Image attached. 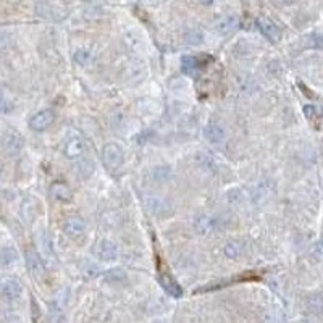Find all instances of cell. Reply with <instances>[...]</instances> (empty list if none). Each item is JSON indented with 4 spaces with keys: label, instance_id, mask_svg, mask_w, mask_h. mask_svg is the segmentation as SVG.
<instances>
[{
    "label": "cell",
    "instance_id": "cell-7",
    "mask_svg": "<svg viewBox=\"0 0 323 323\" xmlns=\"http://www.w3.org/2000/svg\"><path fill=\"white\" fill-rule=\"evenodd\" d=\"M204 138L208 142H212V144H220V142H223L226 139V129L223 125H220V123L210 121L204 128Z\"/></svg>",
    "mask_w": 323,
    "mask_h": 323
},
{
    "label": "cell",
    "instance_id": "cell-20",
    "mask_svg": "<svg viewBox=\"0 0 323 323\" xmlns=\"http://www.w3.org/2000/svg\"><path fill=\"white\" fill-rule=\"evenodd\" d=\"M15 109V103L7 97L5 89L0 86V113H10Z\"/></svg>",
    "mask_w": 323,
    "mask_h": 323
},
{
    "label": "cell",
    "instance_id": "cell-13",
    "mask_svg": "<svg viewBox=\"0 0 323 323\" xmlns=\"http://www.w3.org/2000/svg\"><path fill=\"white\" fill-rule=\"evenodd\" d=\"M16 260H18V252L12 246H4V248L0 249V265L8 267V265L15 263Z\"/></svg>",
    "mask_w": 323,
    "mask_h": 323
},
{
    "label": "cell",
    "instance_id": "cell-18",
    "mask_svg": "<svg viewBox=\"0 0 323 323\" xmlns=\"http://www.w3.org/2000/svg\"><path fill=\"white\" fill-rule=\"evenodd\" d=\"M146 204L149 205L150 210L155 212V213H162V208H167V210H168V204L162 197H155V196L147 197L146 199Z\"/></svg>",
    "mask_w": 323,
    "mask_h": 323
},
{
    "label": "cell",
    "instance_id": "cell-10",
    "mask_svg": "<svg viewBox=\"0 0 323 323\" xmlns=\"http://www.w3.org/2000/svg\"><path fill=\"white\" fill-rule=\"evenodd\" d=\"M158 283H160V286L164 288V291L168 294V296H172L175 299L183 296L181 286H179V284L172 277H168V275H160V277H158Z\"/></svg>",
    "mask_w": 323,
    "mask_h": 323
},
{
    "label": "cell",
    "instance_id": "cell-2",
    "mask_svg": "<svg viewBox=\"0 0 323 323\" xmlns=\"http://www.w3.org/2000/svg\"><path fill=\"white\" fill-rule=\"evenodd\" d=\"M84 150H86V144H84L83 138L78 134H70L63 144V155L68 160H76L83 157Z\"/></svg>",
    "mask_w": 323,
    "mask_h": 323
},
{
    "label": "cell",
    "instance_id": "cell-16",
    "mask_svg": "<svg viewBox=\"0 0 323 323\" xmlns=\"http://www.w3.org/2000/svg\"><path fill=\"white\" fill-rule=\"evenodd\" d=\"M236 26H237V18L234 15H228L217 24V30L220 34H230Z\"/></svg>",
    "mask_w": 323,
    "mask_h": 323
},
{
    "label": "cell",
    "instance_id": "cell-11",
    "mask_svg": "<svg viewBox=\"0 0 323 323\" xmlns=\"http://www.w3.org/2000/svg\"><path fill=\"white\" fill-rule=\"evenodd\" d=\"M65 231L70 236H81L86 231V222L83 220L81 217H70L68 220L65 222Z\"/></svg>",
    "mask_w": 323,
    "mask_h": 323
},
{
    "label": "cell",
    "instance_id": "cell-25",
    "mask_svg": "<svg viewBox=\"0 0 323 323\" xmlns=\"http://www.w3.org/2000/svg\"><path fill=\"white\" fill-rule=\"evenodd\" d=\"M304 113H306V117L309 120L315 118V109H313L312 105H306V107H304Z\"/></svg>",
    "mask_w": 323,
    "mask_h": 323
},
{
    "label": "cell",
    "instance_id": "cell-12",
    "mask_svg": "<svg viewBox=\"0 0 323 323\" xmlns=\"http://www.w3.org/2000/svg\"><path fill=\"white\" fill-rule=\"evenodd\" d=\"M50 194L53 199H57V201H70L71 199V191L70 187L63 184V183H55L52 184L50 187Z\"/></svg>",
    "mask_w": 323,
    "mask_h": 323
},
{
    "label": "cell",
    "instance_id": "cell-8",
    "mask_svg": "<svg viewBox=\"0 0 323 323\" xmlns=\"http://www.w3.org/2000/svg\"><path fill=\"white\" fill-rule=\"evenodd\" d=\"M257 28L268 41L277 42L280 39V36H281L280 28L275 24L272 20H268V18H259V20H257Z\"/></svg>",
    "mask_w": 323,
    "mask_h": 323
},
{
    "label": "cell",
    "instance_id": "cell-14",
    "mask_svg": "<svg viewBox=\"0 0 323 323\" xmlns=\"http://www.w3.org/2000/svg\"><path fill=\"white\" fill-rule=\"evenodd\" d=\"M181 68L187 76H196L199 73V60L193 55H186L181 60Z\"/></svg>",
    "mask_w": 323,
    "mask_h": 323
},
{
    "label": "cell",
    "instance_id": "cell-26",
    "mask_svg": "<svg viewBox=\"0 0 323 323\" xmlns=\"http://www.w3.org/2000/svg\"><path fill=\"white\" fill-rule=\"evenodd\" d=\"M8 37H10V36H8L7 33L0 31V49H4V47L8 44Z\"/></svg>",
    "mask_w": 323,
    "mask_h": 323
},
{
    "label": "cell",
    "instance_id": "cell-15",
    "mask_svg": "<svg viewBox=\"0 0 323 323\" xmlns=\"http://www.w3.org/2000/svg\"><path fill=\"white\" fill-rule=\"evenodd\" d=\"M223 251L228 259H237L244 254V246L239 241H230V243H226Z\"/></svg>",
    "mask_w": 323,
    "mask_h": 323
},
{
    "label": "cell",
    "instance_id": "cell-21",
    "mask_svg": "<svg viewBox=\"0 0 323 323\" xmlns=\"http://www.w3.org/2000/svg\"><path fill=\"white\" fill-rule=\"evenodd\" d=\"M92 59H94V55L88 49H79L74 52V62L79 65H89L92 62Z\"/></svg>",
    "mask_w": 323,
    "mask_h": 323
},
{
    "label": "cell",
    "instance_id": "cell-17",
    "mask_svg": "<svg viewBox=\"0 0 323 323\" xmlns=\"http://www.w3.org/2000/svg\"><path fill=\"white\" fill-rule=\"evenodd\" d=\"M194 226H196V230L199 231V233H202V234H205V233H210L212 230H213V226H215V220L212 217H199V218H196V223H194Z\"/></svg>",
    "mask_w": 323,
    "mask_h": 323
},
{
    "label": "cell",
    "instance_id": "cell-6",
    "mask_svg": "<svg viewBox=\"0 0 323 323\" xmlns=\"http://www.w3.org/2000/svg\"><path fill=\"white\" fill-rule=\"evenodd\" d=\"M53 120H55V113L52 110H49V109L41 110V112L34 113V115L31 117L30 128L34 129V131H44V129H47L52 125Z\"/></svg>",
    "mask_w": 323,
    "mask_h": 323
},
{
    "label": "cell",
    "instance_id": "cell-23",
    "mask_svg": "<svg viewBox=\"0 0 323 323\" xmlns=\"http://www.w3.org/2000/svg\"><path fill=\"white\" fill-rule=\"evenodd\" d=\"M132 76H134V78H138V83H139L142 78H144V65L139 63V65H138V70H132L131 66H129L128 78H129V79H132Z\"/></svg>",
    "mask_w": 323,
    "mask_h": 323
},
{
    "label": "cell",
    "instance_id": "cell-5",
    "mask_svg": "<svg viewBox=\"0 0 323 323\" xmlns=\"http://www.w3.org/2000/svg\"><path fill=\"white\" fill-rule=\"evenodd\" d=\"M26 265L36 280H42L45 277V263L36 251H30L26 254Z\"/></svg>",
    "mask_w": 323,
    "mask_h": 323
},
{
    "label": "cell",
    "instance_id": "cell-3",
    "mask_svg": "<svg viewBox=\"0 0 323 323\" xmlns=\"http://www.w3.org/2000/svg\"><path fill=\"white\" fill-rule=\"evenodd\" d=\"M21 292H23V286L16 278H12V277L0 278V294H2L4 298H7L8 301H15L21 296Z\"/></svg>",
    "mask_w": 323,
    "mask_h": 323
},
{
    "label": "cell",
    "instance_id": "cell-1",
    "mask_svg": "<svg viewBox=\"0 0 323 323\" xmlns=\"http://www.w3.org/2000/svg\"><path fill=\"white\" fill-rule=\"evenodd\" d=\"M102 160L110 170H118L123 165L125 155H123V150L117 144H105L102 149Z\"/></svg>",
    "mask_w": 323,
    "mask_h": 323
},
{
    "label": "cell",
    "instance_id": "cell-9",
    "mask_svg": "<svg viewBox=\"0 0 323 323\" xmlns=\"http://www.w3.org/2000/svg\"><path fill=\"white\" fill-rule=\"evenodd\" d=\"M24 146V141L21 138L20 132L16 131H8L4 136V149L8 154H18Z\"/></svg>",
    "mask_w": 323,
    "mask_h": 323
},
{
    "label": "cell",
    "instance_id": "cell-24",
    "mask_svg": "<svg viewBox=\"0 0 323 323\" xmlns=\"http://www.w3.org/2000/svg\"><path fill=\"white\" fill-rule=\"evenodd\" d=\"M309 41H310V47H313V49H321L323 47V36L321 34H312Z\"/></svg>",
    "mask_w": 323,
    "mask_h": 323
},
{
    "label": "cell",
    "instance_id": "cell-19",
    "mask_svg": "<svg viewBox=\"0 0 323 323\" xmlns=\"http://www.w3.org/2000/svg\"><path fill=\"white\" fill-rule=\"evenodd\" d=\"M62 320H63V309L59 306V302H52L49 307V321L62 323Z\"/></svg>",
    "mask_w": 323,
    "mask_h": 323
},
{
    "label": "cell",
    "instance_id": "cell-22",
    "mask_svg": "<svg viewBox=\"0 0 323 323\" xmlns=\"http://www.w3.org/2000/svg\"><path fill=\"white\" fill-rule=\"evenodd\" d=\"M309 310L313 313H320L323 310V298L321 296L309 298Z\"/></svg>",
    "mask_w": 323,
    "mask_h": 323
},
{
    "label": "cell",
    "instance_id": "cell-4",
    "mask_svg": "<svg viewBox=\"0 0 323 323\" xmlns=\"http://www.w3.org/2000/svg\"><path fill=\"white\" fill-rule=\"evenodd\" d=\"M94 255H96L99 260L110 262V260H115L118 257V249L112 241L102 239L96 244V248H94Z\"/></svg>",
    "mask_w": 323,
    "mask_h": 323
}]
</instances>
